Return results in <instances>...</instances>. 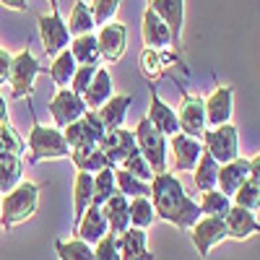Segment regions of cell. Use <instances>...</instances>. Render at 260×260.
Masks as SVG:
<instances>
[{"mask_svg":"<svg viewBox=\"0 0 260 260\" xmlns=\"http://www.w3.org/2000/svg\"><path fill=\"white\" fill-rule=\"evenodd\" d=\"M148 190H151L148 201L154 206L156 219H161L167 224H175L182 232H187L203 216L198 201L190 198L182 187V182L172 175V172H159V175H154L148 182Z\"/></svg>","mask_w":260,"mask_h":260,"instance_id":"6da1fadb","label":"cell"},{"mask_svg":"<svg viewBox=\"0 0 260 260\" xmlns=\"http://www.w3.org/2000/svg\"><path fill=\"white\" fill-rule=\"evenodd\" d=\"M37 206H39V185L21 180L13 190L0 195V226L13 229L18 224H24L26 219L34 216Z\"/></svg>","mask_w":260,"mask_h":260,"instance_id":"7a4b0ae2","label":"cell"},{"mask_svg":"<svg viewBox=\"0 0 260 260\" xmlns=\"http://www.w3.org/2000/svg\"><path fill=\"white\" fill-rule=\"evenodd\" d=\"M26 143H29V156H26L29 164L45 161V159H65V156H71V146L65 143L60 127H45V125L34 122L31 130H29Z\"/></svg>","mask_w":260,"mask_h":260,"instance_id":"3957f363","label":"cell"},{"mask_svg":"<svg viewBox=\"0 0 260 260\" xmlns=\"http://www.w3.org/2000/svg\"><path fill=\"white\" fill-rule=\"evenodd\" d=\"M39 73H47V68H42L39 60L31 55V50H21L11 55V68H8V83H11V96L24 99L34 94V78Z\"/></svg>","mask_w":260,"mask_h":260,"instance_id":"277c9868","label":"cell"},{"mask_svg":"<svg viewBox=\"0 0 260 260\" xmlns=\"http://www.w3.org/2000/svg\"><path fill=\"white\" fill-rule=\"evenodd\" d=\"M133 136H136V146L141 151V156L146 159L151 172H154V175L167 172V151H169L167 148V136H161L159 130L148 122V117H143L136 125Z\"/></svg>","mask_w":260,"mask_h":260,"instance_id":"5b68a950","label":"cell"},{"mask_svg":"<svg viewBox=\"0 0 260 260\" xmlns=\"http://www.w3.org/2000/svg\"><path fill=\"white\" fill-rule=\"evenodd\" d=\"M201 138H203V151H208L213 161L226 164L240 156V130L232 122H224L219 127H206Z\"/></svg>","mask_w":260,"mask_h":260,"instance_id":"8992f818","label":"cell"},{"mask_svg":"<svg viewBox=\"0 0 260 260\" xmlns=\"http://www.w3.org/2000/svg\"><path fill=\"white\" fill-rule=\"evenodd\" d=\"M104 133H107V127L102 125L96 110H89L83 117H78L76 122L62 127V138L71 146V151L73 148H86V146H96L104 138Z\"/></svg>","mask_w":260,"mask_h":260,"instance_id":"52a82bcc","label":"cell"},{"mask_svg":"<svg viewBox=\"0 0 260 260\" xmlns=\"http://www.w3.org/2000/svg\"><path fill=\"white\" fill-rule=\"evenodd\" d=\"M190 240L198 250L201 257H208V252L226 240V226H224V219H213V216H201L190 229Z\"/></svg>","mask_w":260,"mask_h":260,"instance_id":"ba28073f","label":"cell"},{"mask_svg":"<svg viewBox=\"0 0 260 260\" xmlns=\"http://www.w3.org/2000/svg\"><path fill=\"white\" fill-rule=\"evenodd\" d=\"M96 47H99V57L104 62H120L122 55H125V47H127V29L120 21H110V24L99 26V34H96Z\"/></svg>","mask_w":260,"mask_h":260,"instance_id":"9c48e42d","label":"cell"},{"mask_svg":"<svg viewBox=\"0 0 260 260\" xmlns=\"http://www.w3.org/2000/svg\"><path fill=\"white\" fill-rule=\"evenodd\" d=\"M86 112V104L78 94H73L71 89H57V94L50 99V115H52V122L55 127H65V125H71L76 122L78 117H83Z\"/></svg>","mask_w":260,"mask_h":260,"instance_id":"30bf717a","label":"cell"},{"mask_svg":"<svg viewBox=\"0 0 260 260\" xmlns=\"http://www.w3.org/2000/svg\"><path fill=\"white\" fill-rule=\"evenodd\" d=\"M39 24V37H42V47L50 57H55L57 52L68 50L71 45V34H68V26L65 21L60 18V13H50V16H39L37 18Z\"/></svg>","mask_w":260,"mask_h":260,"instance_id":"8fae6325","label":"cell"},{"mask_svg":"<svg viewBox=\"0 0 260 260\" xmlns=\"http://www.w3.org/2000/svg\"><path fill=\"white\" fill-rule=\"evenodd\" d=\"M177 125L180 133L190 136V138H201L206 130V112H203V99L182 91V104L177 110Z\"/></svg>","mask_w":260,"mask_h":260,"instance_id":"7c38bea8","label":"cell"},{"mask_svg":"<svg viewBox=\"0 0 260 260\" xmlns=\"http://www.w3.org/2000/svg\"><path fill=\"white\" fill-rule=\"evenodd\" d=\"M148 8L169 26L172 50L180 52V45H182V24H185V0H148Z\"/></svg>","mask_w":260,"mask_h":260,"instance_id":"4fadbf2b","label":"cell"},{"mask_svg":"<svg viewBox=\"0 0 260 260\" xmlns=\"http://www.w3.org/2000/svg\"><path fill=\"white\" fill-rule=\"evenodd\" d=\"M102 151H104V156L107 161H110L112 167H120L133 151L138 148L136 146V136H133V130H122V127H115V130H107L104 138L96 143Z\"/></svg>","mask_w":260,"mask_h":260,"instance_id":"5bb4252c","label":"cell"},{"mask_svg":"<svg viewBox=\"0 0 260 260\" xmlns=\"http://www.w3.org/2000/svg\"><path fill=\"white\" fill-rule=\"evenodd\" d=\"M172 138V169L175 172H190L198 164L203 154V143L201 138H190L185 133H175Z\"/></svg>","mask_w":260,"mask_h":260,"instance_id":"9a60e30c","label":"cell"},{"mask_svg":"<svg viewBox=\"0 0 260 260\" xmlns=\"http://www.w3.org/2000/svg\"><path fill=\"white\" fill-rule=\"evenodd\" d=\"M232 102H234V89L232 86H219L213 94L203 102L206 112V127H219L232 120Z\"/></svg>","mask_w":260,"mask_h":260,"instance_id":"2e32d148","label":"cell"},{"mask_svg":"<svg viewBox=\"0 0 260 260\" xmlns=\"http://www.w3.org/2000/svg\"><path fill=\"white\" fill-rule=\"evenodd\" d=\"M130 198H125L122 192H115L112 198H107L99 211L107 221V232L110 234H122L127 226H130Z\"/></svg>","mask_w":260,"mask_h":260,"instance_id":"e0dca14e","label":"cell"},{"mask_svg":"<svg viewBox=\"0 0 260 260\" xmlns=\"http://www.w3.org/2000/svg\"><path fill=\"white\" fill-rule=\"evenodd\" d=\"M148 122L154 125L161 136H175V133H180V125H177V112L172 110L169 104H164L161 102V96H159V91L151 86V104H148Z\"/></svg>","mask_w":260,"mask_h":260,"instance_id":"ac0fdd59","label":"cell"},{"mask_svg":"<svg viewBox=\"0 0 260 260\" xmlns=\"http://www.w3.org/2000/svg\"><path fill=\"white\" fill-rule=\"evenodd\" d=\"M141 39H143V47L148 50H164V47H172V34H169V26L164 21L146 8L143 13V24H141Z\"/></svg>","mask_w":260,"mask_h":260,"instance_id":"d6986e66","label":"cell"},{"mask_svg":"<svg viewBox=\"0 0 260 260\" xmlns=\"http://www.w3.org/2000/svg\"><path fill=\"white\" fill-rule=\"evenodd\" d=\"M224 226H226V240H247V237L257 234V229H260L255 213L234 206V203H232L229 213L224 216Z\"/></svg>","mask_w":260,"mask_h":260,"instance_id":"ffe728a7","label":"cell"},{"mask_svg":"<svg viewBox=\"0 0 260 260\" xmlns=\"http://www.w3.org/2000/svg\"><path fill=\"white\" fill-rule=\"evenodd\" d=\"M247 177H250V161L237 156L234 161L219 164V175H216V190H221L224 195H229V198H232V195L237 192V187H240Z\"/></svg>","mask_w":260,"mask_h":260,"instance_id":"44dd1931","label":"cell"},{"mask_svg":"<svg viewBox=\"0 0 260 260\" xmlns=\"http://www.w3.org/2000/svg\"><path fill=\"white\" fill-rule=\"evenodd\" d=\"M117 250H120V260H154L146 245V229L127 226L122 234H117Z\"/></svg>","mask_w":260,"mask_h":260,"instance_id":"7402d4cb","label":"cell"},{"mask_svg":"<svg viewBox=\"0 0 260 260\" xmlns=\"http://www.w3.org/2000/svg\"><path fill=\"white\" fill-rule=\"evenodd\" d=\"M73 234H76V240H81V242H86V245H96L102 237L107 234V221H104V216H102V211H99V206H89L83 211V216H81V221H78V226L73 229Z\"/></svg>","mask_w":260,"mask_h":260,"instance_id":"603a6c76","label":"cell"},{"mask_svg":"<svg viewBox=\"0 0 260 260\" xmlns=\"http://www.w3.org/2000/svg\"><path fill=\"white\" fill-rule=\"evenodd\" d=\"M115 94V83H112V76H110V71L107 68H96V73H94V78H91V83L86 86V91H83V104H86V110H99V107L107 102Z\"/></svg>","mask_w":260,"mask_h":260,"instance_id":"cb8c5ba5","label":"cell"},{"mask_svg":"<svg viewBox=\"0 0 260 260\" xmlns=\"http://www.w3.org/2000/svg\"><path fill=\"white\" fill-rule=\"evenodd\" d=\"M130 102H133V96H127V94H112L110 99H107L99 110H96V115H99V120H102V125L107 127V130H115V127H122V122H125V115H127V110H130Z\"/></svg>","mask_w":260,"mask_h":260,"instance_id":"d4e9b609","label":"cell"},{"mask_svg":"<svg viewBox=\"0 0 260 260\" xmlns=\"http://www.w3.org/2000/svg\"><path fill=\"white\" fill-rule=\"evenodd\" d=\"M91 198H94V175L89 172H78L76 175V182H73V229L78 226L83 211L91 206Z\"/></svg>","mask_w":260,"mask_h":260,"instance_id":"484cf974","label":"cell"},{"mask_svg":"<svg viewBox=\"0 0 260 260\" xmlns=\"http://www.w3.org/2000/svg\"><path fill=\"white\" fill-rule=\"evenodd\" d=\"M76 65H99V47H96V34H81V37H71V45H68Z\"/></svg>","mask_w":260,"mask_h":260,"instance_id":"4316f807","label":"cell"},{"mask_svg":"<svg viewBox=\"0 0 260 260\" xmlns=\"http://www.w3.org/2000/svg\"><path fill=\"white\" fill-rule=\"evenodd\" d=\"M71 161L76 164L78 172H89V175H96L99 169L110 167L104 151L99 146H86V148H73L71 151Z\"/></svg>","mask_w":260,"mask_h":260,"instance_id":"83f0119b","label":"cell"},{"mask_svg":"<svg viewBox=\"0 0 260 260\" xmlns=\"http://www.w3.org/2000/svg\"><path fill=\"white\" fill-rule=\"evenodd\" d=\"M76 68H78V65H76L71 50H62V52L55 55V60H52V65L47 68V73H50V78H52V83L57 86V89H68V83H71Z\"/></svg>","mask_w":260,"mask_h":260,"instance_id":"f1b7e54d","label":"cell"},{"mask_svg":"<svg viewBox=\"0 0 260 260\" xmlns=\"http://www.w3.org/2000/svg\"><path fill=\"white\" fill-rule=\"evenodd\" d=\"M21 172H24V164H21V156L16 154H0V192H8L21 182Z\"/></svg>","mask_w":260,"mask_h":260,"instance_id":"f546056e","label":"cell"},{"mask_svg":"<svg viewBox=\"0 0 260 260\" xmlns=\"http://www.w3.org/2000/svg\"><path fill=\"white\" fill-rule=\"evenodd\" d=\"M68 34L71 37H81V34H89L94 31V18H91V8L86 6V0H76L71 16H68Z\"/></svg>","mask_w":260,"mask_h":260,"instance_id":"4dcf8cb0","label":"cell"},{"mask_svg":"<svg viewBox=\"0 0 260 260\" xmlns=\"http://www.w3.org/2000/svg\"><path fill=\"white\" fill-rule=\"evenodd\" d=\"M195 187H198L201 192H208L216 187V175H219V161H213V156L208 154V151H203L198 164H195Z\"/></svg>","mask_w":260,"mask_h":260,"instance_id":"1f68e13d","label":"cell"},{"mask_svg":"<svg viewBox=\"0 0 260 260\" xmlns=\"http://www.w3.org/2000/svg\"><path fill=\"white\" fill-rule=\"evenodd\" d=\"M201 213L203 216H213V219H224V216L229 213V208H232V198L229 195H224L221 190H208V192H203V198H201Z\"/></svg>","mask_w":260,"mask_h":260,"instance_id":"d6a6232c","label":"cell"},{"mask_svg":"<svg viewBox=\"0 0 260 260\" xmlns=\"http://www.w3.org/2000/svg\"><path fill=\"white\" fill-rule=\"evenodd\" d=\"M115 185H117V192H122L125 198H148V182L133 177L130 172L115 167Z\"/></svg>","mask_w":260,"mask_h":260,"instance_id":"836d02e7","label":"cell"},{"mask_svg":"<svg viewBox=\"0 0 260 260\" xmlns=\"http://www.w3.org/2000/svg\"><path fill=\"white\" fill-rule=\"evenodd\" d=\"M234 198V206L240 208H247V211H257L260 208V177H247L240 187H237V192L232 195Z\"/></svg>","mask_w":260,"mask_h":260,"instance_id":"e575fe53","label":"cell"},{"mask_svg":"<svg viewBox=\"0 0 260 260\" xmlns=\"http://www.w3.org/2000/svg\"><path fill=\"white\" fill-rule=\"evenodd\" d=\"M117 192V185H115V167H104L99 169L96 175H94V198L91 203L94 206H102L107 198H112V195Z\"/></svg>","mask_w":260,"mask_h":260,"instance_id":"d590c367","label":"cell"},{"mask_svg":"<svg viewBox=\"0 0 260 260\" xmlns=\"http://www.w3.org/2000/svg\"><path fill=\"white\" fill-rule=\"evenodd\" d=\"M127 208H130V226H136V229H148L156 219L154 206H151L148 198H130Z\"/></svg>","mask_w":260,"mask_h":260,"instance_id":"8d00e7d4","label":"cell"},{"mask_svg":"<svg viewBox=\"0 0 260 260\" xmlns=\"http://www.w3.org/2000/svg\"><path fill=\"white\" fill-rule=\"evenodd\" d=\"M55 250H57V257L60 260H94V247L91 245H86L81 240H60L55 242Z\"/></svg>","mask_w":260,"mask_h":260,"instance_id":"74e56055","label":"cell"},{"mask_svg":"<svg viewBox=\"0 0 260 260\" xmlns=\"http://www.w3.org/2000/svg\"><path fill=\"white\" fill-rule=\"evenodd\" d=\"M138 65H141V73L148 78V81H156L164 76V65L159 60V50H148L143 47L141 50V57H138Z\"/></svg>","mask_w":260,"mask_h":260,"instance_id":"f35d334b","label":"cell"},{"mask_svg":"<svg viewBox=\"0 0 260 260\" xmlns=\"http://www.w3.org/2000/svg\"><path fill=\"white\" fill-rule=\"evenodd\" d=\"M91 18H94V26H104L115 18L117 8H120V0H91Z\"/></svg>","mask_w":260,"mask_h":260,"instance_id":"ab89813d","label":"cell"},{"mask_svg":"<svg viewBox=\"0 0 260 260\" xmlns=\"http://www.w3.org/2000/svg\"><path fill=\"white\" fill-rule=\"evenodd\" d=\"M16 154V156H21L24 154V141H21V136L13 130V125L11 122H3L0 125V154Z\"/></svg>","mask_w":260,"mask_h":260,"instance_id":"60d3db41","label":"cell"},{"mask_svg":"<svg viewBox=\"0 0 260 260\" xmlns=\"http://www.w3.org/2000/svg\"><path fill=\"white\" fill-rule=\"evenodd\" d=\"M120 169L130 172L133 177H138V180H143V182H151V177H154V172H151V167L146 164V159L141 156V151H138V148H136L133 154H130V156L120 164Z\"/></svg>","mask_w":260,"mask_h":260,"instance_id":"b9f144b4","label":"cell"},{"mask_svg":"<svg viewBox=\"0 0 260 260\" xmlns=\"http://www.w3.org/2000/svg\"><path fill=\"white\" fill-rule=\"evenodd\" d=\"M94 260H120L117 234H110V232H107L102 240L94 245Z\"/></svg>","mask_w":260,"mask_h":260,"instance_id":"7bdbcfd3","label":"cell"},{"mask_svg":"<svg viewBox=\"0 0 260 260\" xmlns=\"http://www.w3.org/2000/svg\"><path fill=\"white\" fill-rule=\"evenodd\" d=\"M96 68H99V65H78L76 73H73V78H71V83H68V86H71V91H73V94H78V96H83L86 86L91 83V78H94Z\"/></svg>","mask_w":260,"mask_h":260,"instance_id":"ee69618b","label":"cell"},{"mask_svg":"<svg viewBox=\"0 0 260 260\" xmlns=\"http://www.w3.org/2000/svg\"><path fill=\"white\" fill-rule=\"evenodd\" d=\"M8 68H11V55L0 47V83L8 81Z\"/></svg>","mask_w":260,"mask_h":260,"instance_id":"f6af8a7d","label":"cell"},{"mask_svg":"<svg viewBox=\"0 0 260 260\" xmlns=\"http://www.w3.org/2000/svg\"><path fill=\"white\" fill-rule=\"evenodd\" d=\"M0 6L3 8H11V11H18V13H24L29 6H26V0H0Z\"/></svg>","mask_w":260,"mask_h":260,"instance_id":"bcb514c9","label":"cell"},{"mask_svg":"<svg viewBox=\"0 0 260 260\" xmlns=\"http://www.w3.org/2000/svg\"><path fill=\"white\" fill-rule=\"evenodd\" d=\"M8 122V107H6V99L0 96V125Z\"/></svg>","mask_w":260,"mask_h":260,"instance_id":"7dc6e473","label":"cell"},{"mask_svg":"<svg viewBox=\"0 0 260 260\" xmlns=\"http://www.w3.org/2000/svg\"><path fill=\"white\" fill-rule=\"evenodd\" d=\"M47 3H50L52 13H60V0H47Z\"/></svg>","mask_w":260,"mask_h":260,"instance_id":"c3c4849f","label":"cell"}]
</instances>
